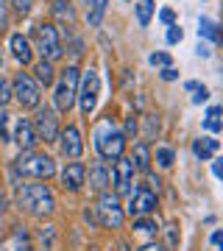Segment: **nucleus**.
Returning a JSON list of instances; mask_svg holds the SVG:
<instances>
[{
  "label": "nucleus",
  "instance_id": "nucleus-31",
  "mask_svg": "<svg viewBox=\"0 0 223 251\" xmlns=\"http://www.w3.org/2000/svg\"><path fill=\"white\" fill-rule=\"evenodd\" d=\"M81 221H84V226H87L89 232H98V229H100L98 212H95V204H92V201H87V204L81 206Z\"/></svg>",
  "mask_w": 223,
  "mask_h": 251
},
{
  "label": "nucleus",
  "instance_id": "nucleus-1",
  "mask_svg": "<svg viewBox=\"0 0 223 251\" xmlns=\"http://www.w3.org/2000/svg\"><path fill=\"white\" fill-rule=\"evenodd\" d=\"M14 209L31 221L45 224V221H53L59 209V196L50 181H23L14 190Z\"/></svg>",
  "mask_w": 223,
  "mask_h": 251
},
{
  "label": "nucleus",
  "instance_id": "nucleus-42",
  "mask_svg": "<svg viewBox=\"0 0 223 251\" xmlns=\"http://www.w3.org/2000/svg\"><path fill=\"white\" fill-rule=\"evenodd\" d=\"M206 100H209V87H204V84H201V87L196 90V95H193V103H196V106H201V103H206Z\"/></svg>",
  "mask_w": 223,
  "mask_h": 251
},
{
  "label": "nucleus",
  "instance_id": "nucleus-40",
  "mask_svg": "<svg viewBox=\"0 0 223 251\" xmlns=\"http://www.w3.org/2000/svg\"><path fill=\"white\" fill-rule=\"evenodd\" d=\"M156 17H159V23H165V28H168V25H176V11H173V9L156 11Z\"/></svg>",
  "mask_w": 223,
  "mask_h": 251
},
{
  "label": "nucleus",
  "instance_id": "nucleus-13",
  "mask_svg": "<svg viewBox=\"0 0 223 251\" xmlns=\"http://www.w3.org/2000/svg\"><path fill=\"white\" fill-rule=\"evenodd\" d=\"M109 176H112V193H115L117 198H125L128 193H131L134 181H137V173H134V165L128 156H120L117 162H112L109 165Z\"/></svg>",
  "mask_w": 223,
  "mask_h": 251
},
{
  "label": "nucleus",
  "instance_id": "nucleus-43",
  "mask_svg": "<svg viewBox=\"0 0 223 251\" xmlns=\"http://www.w3.org/2000/svg\"><path fill=\"white\" fill-rule=\"evenodd\" d=\"M159 78L168 81V84H170V81H178V70L173 67V64H170V67H162V70H159Z\"/></svg>",
  "mask_w": 223,
  "mask_h": 251
},
{
  "label": "nucleus",
  "instance_id": "nucleus-47",
  "mask_svg": "<svg viewBox=\"0 0 223 251\" xmlns=\"http://www.w3.org/2000/svg\"><path fill=\"white\" fill-rule=\"evenodd\" d=\"M198 87H201V81H184V90L187 92H196Z\"/></svg>",
  "mask_w": 223,
  "mask_h": 251
},
{
  "label": "nucleus",
  "instance_id": "nucleus-26",
  "mask_svg": "<svg viewBox=\"0 0 223 251\" xmlns=\"http://www.w3.org/2000/svg\"><path fill=\"white\" fill-rule=\"evenodd\" d=\"M198 39H206L209 45H221V25L212 17H198Z\"/></svg>",
  "mask_w": 223,
  "mask_h": 251
},
{
  "label": "nucleus",
  "instance_id": "nucleus-37",
  "mask_svg": "<svg viewBox=\"0 0 223 251\" xmlns=\"http://www.w3.org/2000/svg\"><path fill=\"white\" fill-rule=\"evenodd\" d=\"M181 39H184V31L178 28V23L176 25H168V31H165V42H168V45H178Z\"/></svg>",
  "mask_w": 223,
  "mask_h": 251
},
{
  "label": "nucleus",
  "instance_id": "nucleus-7",
  "mask_svg": "<svg viewBox=\"0 0 223 251\" xmlns=\"http://www.w3.org/2000/svg\"><path fill=\"white\" fill-rule=\"evenodd\" d=\"M31 126H34L39 145L50 148V145H56V140H59V131H62L64 120H62V115H59L50 103H45V100H42V103L31 112Z\"/></svg>",
  "mask_w": 223,
  "mask_h": 251
},
{
  "label": "nucleus",
  "instance_id": "nucleus-34",
  "mask_svg": "<svg viewBox=\"0 0 223 251\" xmlns=\"http://www.w3.org/2000/svg\"><path fill=\"white\" fill-rule=\"evenodd\" d=\"M11 28V9H9V0H0V36L9 34Z\"/></svg>",
  "mask_w": 223,
  "mask_h": 251
},
{
  "label": "nucleus",
  "instance_id": "nucleus-16",
  "mask_svg": "<svg viewBox=\"0 0 223 251\" xmlns=\"http://www.w3.org/2000/svg\"><path fill=\"white\" fill-rule=\"evenodd\" d=\"M125 156L131 159L134 173H140V176H145L148 171H153V145L143 143V140H134V143L128 145V151H125Z\"/></svg>",
  "mask_w": 223,
  "mask_h": 251
},
{
  "label": "nucleus",
  "instance_id": "nucleus-5",
  "mask_svg": "<svg viewBox=\"0 0 223 251\" xmlns=\"http://www.w3.org/2000/svg\"><path fill=\"white\" fill-rule=\"evenodd\" d=\"M78 78H81V67L70 64L64 70H59L53 87H50V106L59 112L62 117H67L75 109V92H78Z\"/></svg>",
  "mask_w": 223,
  "mask_h": 251
},
{
  "label": "nucleus",
  "instance_id": "nucleus-44",
  "mask_svg": "<svg viewBox=\"0 0 223 251\" xmlns=\"http://www.w3.org/2000/svg\"><path fill=\"white\" fill-rule=\"evenodd\" d=\"M212 173H215V179H221V176H223V168H221V159H212Z\"/></svg>",
  "mask_w": 223,
  "mask_h": 251
},
{
  "label": "nucleus",
  "instance_id": "nucleus-6",
  "mask_svg": "<svg viewBox=\"0 0 223 251\" xmlns=\"http://www.w3.org/2000/svg\"><path fill=\"white\" fill-rule=\"evenodd\" d=\"M95 212H98V224L100 229H106V232L112 234H120L125 229V209H123V198H117L112 190H106V193H98L95 196Z\"/></svg>",
  "mask_w": 223,
  "mask_h": 251
},
{
  "label": "nucleus",
  "instance_id": "nucleus-18",
  "mask_svg": "<svg viewBox=\"0 0 223 251\" xmlns=\"http://www.w3.org/2000/svg\"><path fill=\"white\" fill-rule=\"evenodd\" d=\"M50 23H56L59 28H73L75 20H78V11H75V3L73 0H50Z\"/></svg>",
  "mask_w": 223,
  "mask_h": 251
},
{
  "label": "nucleus",
  "instance_id": "nucleus-22",
  "mask_svg": "<svg viewBox=\"0 0 223 251\" xmlns=\"http://www.w3.org/2000/svg\"><path fill=\"white\" fill-rule=\"evenodd\" d=\"M34 246H39L42 251H56V246H59V229H56L50 221H45L39 229H36V234H34Z\"/></svg>",
  "mask_w": 223,
  "mask_h": 251
},
{
  "label": "nucleus",
  "instance_id": "nucleus-20",
  "mask_svg": "<svg viewBox=\"0 0 223 251\" xmlns=\"http://www.w3.org/2000/svg\"><path fill=\"white\" fill-rule=\"evenodd\" d=\"M193 156H196L198 162H212L215 159V153L221 151V140L212 134H204V137H198V140H193Z\"/></svg>",
  "mask_w": 223,
  "mask_h": 251
},
{
  "label": "nucleus",
  "instance_id": "nucleus-48",
  "mask_svg": "<svg viewBox=\"0 0 223 251\" xmlns=\"http://www.w3.org/2000/svg\"><path fill=\"white\" fill-rule=\"evenodd\" d=\"M3 64H6V56H3V50H0V73H3Z\"/></svg>",
  "mask_w": 223,
  "mask_h": 251
},
{
  "label": "nucleus",
  "instance_id": "nucleus-39",
  "mask_svg": "<svg viewBox=\"0 0 223 251\" xmlns=\"http://www.w3.org/2000/svg\"><path fill=\"white\" fill-rule=\"evenodd\" d=\"M134 251H165V246L159 243V237H153V240H143Z\"/></svg>",
  "mask_w": 223,
  "mask_h": 251
},
{
  "label": "nucleus",
  "instance_id": "nucleus-28",
  "mask_svg": "<svg viewBox=\"0 0 223 251\" xmlns=\"http://www.w3.org/2000/svg\"><path fill=\"white\" fill-rule=\"evenodd\" d=\"M134 14H137L140 28H148L153 14H156V3H153V0H137V3H134Z\"/></svg>",
  "mask_w": 223,
  "mask_h": 251
},
{
  "label": "nucleus",
  "instance_id": "nucleus-38",
  "mask_svg": "<svg viewBox=\"0 0 223 251\" xmlns=\"http://www.w3.org/2000/svg\"><path fill=\"white\" fill-rule=\"evenodd\" d=\"M145 187L153 190V193L159 196V193H162V176L156 171H148V173H145Z\"/></svg>",
  "mask_w": 223,
  "mask_h": 251
},
{
  "label": "nucleus",
  "instance_id": "nucleus-9",
  "mask_svg": "<svg viewBox=\"0 0 223 251\" xmlns=\"http://www.w3.org/2000/svg\"><path fill=\"white\" fill-rule=\"evenodd\" d=\"M42 87L34 81V75L28 70H17L11 75V100L17 103L23 112H34L42 103Z\"/></svg>",
  "mask_w": 223,
  "mask_h": 251
},
{
  "label": "nucleus",
  "instance_id": "nucleus-32",
  "mask_svg": "<svg viewBox=\"0 0 223 251\" xmlns=\"http://www.w3.org/2000/svg\"><path fill=\"white\" fill-rule=\"evenodd\" d=\"M34 3H36V0H9L11 17H20V20L31 17V11H34Z\"/></svg>",
  "mask_w": 223,
  "mask_h": 251
},
{
  "label": "nucleus",
  "instance_id": "nucleus-15",
  "mask_svg": "<svg viewBox=\"0 0 223 251\" xmlns=\"http://www.w3.org/2000/svg\"><path fill=\"white\" fill-rule=\"evenodd\" d=\"M11 143L17 145V151H36L39 148V140H36V131L31 126V117H17L14 126H11Z\"/></svg>",
  "mask_w": 223,
  "mask_h": 251
},
{
  "label": "nucleus",
  "instance_id": "nucleus-45",
  "mask_svg": "<svg viewBox=\"0 0 223 251\" xmlns=\"http://www.w3.org/2000/svg\"><path fill=\"white\" fill-rule=\"evenodd\" d=\"M196 53H198V56H204V59H209V56H212V50H209V45H204V42H201Z\"/></svg>",
  "mask_w": 223,
  "mask_h": 251
},
{
  "label": "nucleus",
  "instance_id": "nucleus-17",
  "mask_svg": "<svg viewBox=\"0 0 223 251\" xmlns=\"http://www.w3.org/2000/svg\"><path fill=\"white\" fill-rule=\"evenodd\" d=\"M112 187V176H109V165L106 162H89L87 165V190L92 196H98V193H106Z\"/></svg>",
  "mask_w": 223,
  "mask_h": 251
},
{
  "label": "nucleus",
  "instance_id": "nucleus-46",
  "mask_svg": "<svg viewBox=\"0 0 223 251\" xmlns=\"http://www.w3.org/2000/svg\"><path fill=\"white\" fill-rule=\"evenodd\" d=\"M221 240H223V232H221V229H215L212 237H209V243H212V246H221Z\"/></svg>",
  "mask_w": 223,
  "mask_h": 251
},
{
  "label": "nucleus",
  "instance_id": "nucleus-23",
  "mask_svg": "<svg viewBox=\"0 0 223 251\" xmlns=\"http://www.w3.org/2000/svg\"><path fill=\"white\" fill-rule=\"evenodd\" d=\"M153 165H156L162 173L173 171V165H176V148L168 145V143H159L153 148Z\"/></svg>",
  "mask_w": 223,
  "mask_h": 251
},
{
  "label": "nucleus",
  "instance_id": "nucleus-8",
  "mask_svg": "<svg viewBox=\"0 0 223 251\" xmlns=\"http://www.w3.org/2000/svg\"><path fill=\"white\" fill-rule=\"evenodd\" d=\"M100 73L95 67H87L81 70V78H78V92H75V106H78L81 117H92L95 109H98V100H100Z\"/></svg>",
  "mask_w": 223,
  "mask_h": 251
},
{
  "label": "nucleus",
  "instance_id": "nucleus-50",
  "mask_svg": "<svg viewBox=\"0 0 223 251\" xmlns=\"http://www.w3.org/2000/svg\"><path fill=\"white\" fill-rule=\"evenodd\" d=\"M123 3H131V0H123Z\"/></svg>",
  "mask_w": 223,
  "mask_h": 251
},
{
  "label": "nucleus",
  "instance_id": "nucleus-35",
  "mask_svg": "<svg viewBox=\"0 0 223 251\" xmlns=\"http://www.w3.org/2000/svg\"><path fill=\"white\" fill-rule=\"evenodd\" d=\"M11 103V78L6 73H0V106H9Z\"/></svg>",
  "mask_w": 223,
  "mask_h": 251
},
{
  "label": "nucleus",
  "instance_id": "nucleus-49",
  "mask_svg": "<svg viewBox=\"0 0 223 251\" xmlns=\"http://www.w3.org/2000/svg\"><path fill=\"white\" fill-rule=\"evenodd\" d=\"M89 251H100V246H95V243H92V246H89Z\"/></svg>",
  "mask_w": 223,
  "mask_h": 251
},
{
  "label": "nucleus",
  "instance_id": "nucleus-12",
  "mask_svg": "<svg viewBox=\"0 0 223 251\" xmlns=\"http://www.w3.org/2000/svg\"><path fill=\"white\" fill-rule=\"evenodd\" d=\"M59 190L67 196H81L87 190V162H64L59 173H56Z\"/></svg>",
  "mask_w": 223,
  "mask_h": 251
},
{
  "label": "nucleus",
  "instance_id": "nucleus-25",
  "mask_svg": "<svg viewBox=\"0 0 223 251\" xmlns=\"http://www.w3.org/2000/svg\"><path fill=\"white\" fill-rule=\"evenodd\" d=\"M162 234V246H165V251H178V243H181V226H178V221H168V224H162L159 229Z\"/></svg>",
  "mask_w": 223,
  "mask_h": 251
},
{
  "label": "nucleus",
  "instance_id": "nucleus-41",
  "mask_svg": "<svg viewBox=\"0 0 223 251\" xmlns=\"http://www.w3.org/2000/svg\"><path fill=\"white\" fill-rule=\"evenodd\" d=\"M204 128L212 137H218V134H221V128H223V123H221V120H212V117H204Z\"/></svg>",
  "mask_w": 223,
  "mask_h": 251
},
{
  "label": "nucleus",
  "instance_id": "nucleus-29",
  "mask_svg": "<svg viewBox=\"0 0 223 251\" xmlns=\"http://www.w3.org/2000/svg\"><path fill=\"white\" fill-rule=\"evenodd\" d=\"M120 131H123V137L128 140V145H131L134 140H140V115H137V112H128V115L123 117V123H120Z\"/></svg>",
  "mask_w": 223,
  "mask_h": 251
},
{
  "label": "nucleus",
  "instance_id": "nucleus-19",
  "mask_svg": "<svg viewBox=\"0 0 223 251\" xmlns=\"http://www.w3.org/2000/svg\"><path fill=\"white\" fill-rule=\"evenodd\" d=\"M28 73L34 75V81L42 87V90H50L53 87L56 75H59V67H56L53 62H45V59H36L31 67H28Z\"/></svg>",
  "mask_w": 223,
  "mask_h": 251
},
{
  "label": "nucleus",
  "instance_id": "nucleus-2",
  "mask_svg": "<svg viewBox=\"0 0 223 251\" xmlns=\"http://www.w3.org/2000/svg\"><path fill=\"white\" fill-rule=\"evenodd\" d=\"M92 148H95V159L100 162H117L120 156H125L128 151V140L120 131V123L112 112L103 115L92 123Z\"/></svg>",
  "mask_w": 223,
  "mask_h": 251
},
{
  "label": "nucleus",
  "instance_id": "nucleus-21",
  "mask_svg": "<svg viewBox=\"0 0 223 251\" xmlns=\"http://www.w3.org/2000/svg\"><path fill=\"white\" fill-rule=\"evenodd\" d=\"M159 218L156 215H143V218H131V234L137 237H143V240H153V237H159Z\"/></svg>",
  "mask_w": 223,
  "mask_h": 251
},
{
  "label": "nucleus",
  "instance_id": "nucleus-30",
  "mask_svg": "<svg viewBox=\"0 0 223 251\" xmlns=\"http://www.w3.org/2000/svg\"><path fill=\"white\" fill-rule=\"evenodd\" d=\"M14 251H36L34 234L28 232V226H14Z\"/></svg>",
  "mask_w": 223,
  "mask_h": 251
},
{
  "label": "nucleus",
  "instance_id": "nucleus-33",
  "mask_svg": "<svg viewBox=\"0 0 223 251\" xmlns=\"http://www.w3.org/2000/svg\"><path fill=\"white\" fill-rule=\"evenodd\" d=\"M0 143H11V115H9V106H0Z\"/></svg>",
  "mask_w": 223,
  "mask_h": 251
},
{
  "label": "nucleus",
  "instance_id": "nucleus-3",
  "mask_svg": "<svg viewBox=\"0 0 223 251\" xmlns=\"http://www.w3.org/2000/svg\"><path fill=\"white\" fill-rule=\"evenodd\" d=\"M9 168L23 181H53L59 173V159L48 148L36 151H17V156L9 162Z\"/></svg>",
  "mask_w": 223,
  "mask_h": 251
},
{
  "label": "nucleus",
  "instance_id": "nucleus-10",
  "mask_svg": "<svg viewBox=\"0 0 223 251\" xmlns=\"http://www.w3.org/2000/svg\"><path fill=\"white\" fill-rule=\"evenodd\" d=\"M123 209H125V218H143V215H156L159 212V196L148 190L143 181H134L131 193L123 198Z\"/></svg>",
  "mask_w": 223,
  "mask_h": 251
},
{
  "label": "nucleus",
  "instance_id": "nucleus-24",
  "mask_svg": "<svg viewBox=\"0 0 223 251\" xmlns=\"http://www.w3.org/2000/svg\"><path fill=\"white\" fill-rule=\"evenodd\" d=\"M156 137H159V115H153V112H148V115L140 117V140L148 145L156 143Z\"/></svg>",
  "mask_w": 223,
  "mask_h": 251
},
{
  "label": "nucleus",
  "instance_id": "nucleus-11",
  "mask_svg": "<svg viewBox=\"0 0 223 251\" xmlns=\"http://www.w3.org/2000/svg\"><path fill=\"white\" fill-rule=\"evenodd\" d=\"M84 151H87V143H84L81 126L75 123V120L64 123L62 131H59V140H56V153H59V159L78 162V159H84Z\"/></svg>",
  "mask_w": 223,
  "mask_h": 251
},
{
  "label": "nucleus",
  "instance_id": "nucleus-4",
  "mask_svg": "<svg viewBox=\"0 0 223 251\" xmlns=\"http://www.w3.org/2000/svg\"><path fill=\"white\" fill-rule=\"evenodd\" d=\"M28 39H31V45H34L36 59H45V62H53V64H59L64 59L62 31H59V25L50 23V20H39V23H34Z\"/></svg>",
  "mask_w": 223,
  "mask_h": 251
},
{
  "label": "nucleus",
  "instance_id": "nucleus-27",
  "mask_svg": "<svg viewBox=\"0 0 223 251\" xmlns=\"http://www.w3.org/2000/svg\"><path fill=\"white\" fill-rule=\"evenodd\" d=\"M106 9H109V0H89V9H87V25H89V28H100V25H103Z\"/></svg>",
  "mask_w": 223,
  "mask_h": 251
},
{
  "label": "nucleus",
  "instance_id": "nucleus-14",
  "mask_svg": "<svg viewBox=\"0 0 223 251\" xmlns=\"http://www.w3.org/2000/svg\"><path fill=\"white\" fill-rule=\"evenodd\" d=\"M9 53H11V59L20 64V70H28V67L36 62L31 39H28V34H20V31H14V34L9 36Z\"/></svg>",
  "mask_w": 223,
  "mask_h": 251
},
{
  "label": "nucleus",
  "instance_id": "nucleus-36",
  "mask_svg": "<svg viewBox=\"0 0 223 251\" xmlns=\"http://www.w3.org/2000/svg\"><path fill=\"white\" fill-rule=\"evenodd\" d=\"M148 64H151V67H170V64H173V56L165 53V50H153V53L148 56Z\"/></svg>",
  "mask_w": 223,
  "mask_h": 251
}]
</instances>
